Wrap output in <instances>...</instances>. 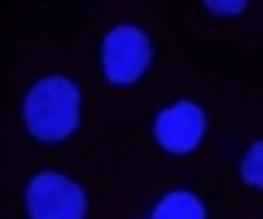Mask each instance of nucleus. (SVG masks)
<instances>
[{"label":"nucleus","instance_id":"f257e3e1","mask_svg":"<svg viewBox=\"0 0 263 219\" xmlns=\"http://www.w3.org/2000/svg\"><path fill=\"white\" fill-rule=\"evenodd\" d=\"M79 114H84V92L75 79L66 75H44L27 88L22 96V127L35 136L40 145H62L79 132Z\"/></svg>","mask_w":263,"mask_h":219},{"label":"nucleus","instance_id":"f03ea898","mask_svg":"<svg viewBox=\"0 0 263 219\" xmlns=\"http://www.w3.org/2000/svg\"><path fill=\"white\" fill-rule=\"evenodd\" d=\"M149 62H154V39L141 27L119 22V27L105 31V39H101V75H105V84H114V88L141 84Z\"/></svg>","mask_w":263,"mask_h":219},{"label":"nucleus","instance_id":"7ed1b4c3","mask_svg":"<svg viewBox=\"0 0 263 219\" xmlns=\"http://www.w3.org/2000/svg\"><path fill=\"white\" fill-rule=\"evenodd\" d=\"M27 219H84L88 215V193L62 171H35L22 189Z\"/></svg>","mask_w":263,"mask_h":219},{"label":"nucleus","instance_id":"20e7f679","mask_svg":"<svg viewBox=\"0 0 263 219\" xmlns=\"http://www.w3.org/2000/svg\"><path fill=\"white\" fill-rule=\"evenodd\" d=\"M206 127H211V118H206V110L197 101H171V105H162L158 114H154L149 132H154V145H158L162 153L189 158L197 145L206 141Z\"/></svg>","mask_w":263,"mask_h":219},{"label":"nucleus","instance_id":"39448f33","mask_svg":"<svg viewBox=\"0 0 263 219\" xmlns=\"http://www.w3.org/2000/svg\"><path fill=\"white\" fill-rule=\"evenodd\" d=\"M149 219H206V202L189 189H171L154 202Z\"/></svg>","mask_w":263,"mask_h":219},{"label":"nucleus","instance_id":"423d86ee","mask_svg":"<svg viewBox=\"0 0 263 219\" xmlns=\"http://www.w3.org/2000/svg\"><path fill=\"white\" fill-rule=\"evenodd\" d=\"M237 175H241V184H250L254 193H263V141L246 145L241 162H237Z\"/></svg>","mask_w":263,"mask_h":219},{"label":"nucleus","instance_id":"0eeeda50","mask_svg":"<svg viewBox=\"0 0 263 219\" xmlns=\"http://www.w3.org/2000/svg\"><path fill=\"white\" fill-rule=\"evenodd\" d=\"M206 13H215V18H241L246 0H206Z\"/></svg>","mask_w":263,"mask_h":219}]
</instances>
